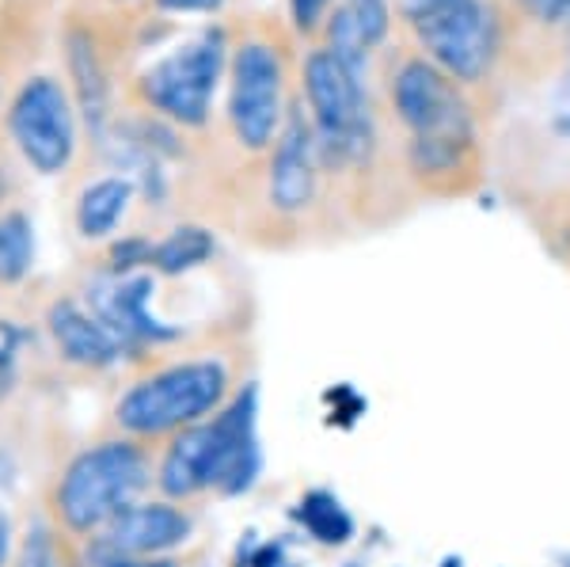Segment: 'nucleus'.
Wrapping results in <instances>:
<instances>
[{"mask_svg":"<svg viewBox=\"0 0 570 567\" xmlns=\"http://www.w3.org/2000/svg\"><path fill=\"white\" fill-rule=\"evenodd\" d=\"M521 27L510 0H438L407 31L422 58L464 88L475 107H491L505 69L518 61Z\"/></svg>","mask_w":570,"mask_h":567,"instance_id":"1","label":"nucleus"},{"mask_svg":"<svg viewBox=\"0 0 570 567\" xmlns=\"http://www.w3.org/2000/svg\"><path fill=\"white\" fill-rule=\"evenodd\" d=\"M153 483V461L137 438H104L85 446L61 469L50 491V515L69 537H96Z\"/></svg>","mask_w":570,"mask_h":567,"instance_id":"2","label":"nucleus"},{"mask_svg":"<svg viewBox=\"0 0 570 567\" xmlns=\"http://www.w3.org/2000/svg\"><path fill=\"white\" fill-rule=\"evenodd\" d=\"M233 373L220 359L168 362L160 370L137 378L115 404V427L137 442L171 438L225 404Z\"/></svg>","mask_w":570,"mask_h":567,"instance_id":"3","label":"nucleus"},{"mask_svg":"<svg viewBox=\"0 0 570 567\" xmlns=\"http://www.w3.org/2000/svg\"><path fill=\"white\" fill-rule=\"evenodd\" d=\"M289 66L271 35H244L228 50V130L244 153H271L289 111Z\"/></svg>","mask_w":570,"mask_h":567,"instance_id":"4","label":"nucleus"},{"mask_svg":"<svg viewBox=\"0 0 570 567\" xmlns=\"http://www.w3.org/2000/svg\"><path fill=\"white\" fill-rule=\"evenodd\" d=\"M228 50H233L228 35L220 27H206L198 39L164 53L137 80L145 107L176 130H202L214 115V96L228 69Z\"/></svg>","mask_w":570,"mask_h":567,"instance_id":"5","label":"nucleus"},{"mask_svg":"<svg viewBox=\"0 0 570 567\" xmlns=\"http://www.w3.org/2000/svg\"><path fill=\"white\" fill-rule=\"evenodd\" d=\"M389 111L407 137L430 134H472L480 130V107L468 99L464 88L441 72L434 61L411 50H400L384 72Z\"/></svg>","mask_w":570,"mask_h":567,"instance_id":"6","label":"nucleus"},{"mask_svg":"<svg viewBox=\"0 0 570 567\" xmlns=\"http://www.w3.org/2000/svg\"><path fill=\"white\" fill-rule=\"evenodd\" d=\"M8 137L35 176H61L77 157V107L58 77L23 80L8 104Z\"/></svg>","mask_w":570,"mask_h":567,"instance_id":"7","label":"nucleus"},{"mask_svg":"<svg viewBox=\"0 0 570 567\" xmlns=\"http://www.w3.org/2000/svg\"><path fill=\"white\" fill-rule=\"evenodd\" d=\"M320 157H316V134L301 104H289L282 123V134L271 149L266 164V203L278 217H301L316 206L320 195Z\"/></svg>","mask_w":570,"mask_h":567,"instance_id":"8","label":"nucleus"},{"mask_svg":"<svg viewBox=\"0 0 570 567\" xmlns=\"http://www.w3.org/2000/svg\"><path fill=\"white\" fill-rule=\"evenodd\" d=\"M153 274H104V278H91L85 290V305L91 309V316L122 343V351L141 343H168L179 335V328L164 324L149 313L153 301Z\"/></svg>","mask_w":570,"mask_h":567,"instance_id":"9","label":"nucleus"},{"mask_svg":"<svg viewBox=\"0 0 570 567\" xmlns=\"http://www.w3.org/2000/svg\"><path fill=\"white\" fill-rule=\"evenodd\" d=\"M403 164H407V176L419 183L422 195H434V198L472 195L483 183L480 130L407 137V145H403Z\"/></svg>","mask_w":570,"mask_h":567,"instance_id":"10","label":"nucleus"},{"mask_svg":"<svg viewBox=\"0 0 570 567\" xmlns=\"http://www.w3.org/2000/svg\"><path fill=\"white\" fill-rule=\"evenodd\" d=\"M190 529H195V522H190L187 510L176 507L171 499H156V502H130L96 537H104L110 548H118L126 556H160L187 545Z\"/></svg>","mask_w":570,"mask_h":567,"instance_id":"11","label":"nucleus"},{"mask_svg":"<svg viewBox=\"0 0 570 567\" xmlns=\"http://www.w3.org/2000/svg\"><path fill=\"white\" fill-rule=\"evenodd\" d=\"M46 332H50L58 359L77 370H110L122 362V343L91 316V309L77 297H58L46 309Z\"/></svg>","mask_w":570,"mask_h":567,"instance_id":"12","label":"nucleus"},{"mask_svg":"<svg viewBox=\"0 0 570 567\" xmlns=\"http://www.w3.org/2000/svg\"><path fill=\"white\" fill-rule=\"evenodd\" d=\"M209 461H214V427L202 419L187 431L171 434L168 450L156 465V488L171 502L195 499L198 491H209Z\"/></svg>","mask_w":570,"mask_h":567,"instance_id":"13","label":"nucleus"},{"mask_svg":"<svg viewBox=\"0 0 570 567\" xmlns=\"http://www.w3.org/2000/svg\"><path fill=\"white\" fill-rule=\"evenodd\" d=\"M66 58H69V77H72V96H77V111L85 115L88 130L107 141L110 130V80L104 53H99L96 39L80 27H72L66 39Z\"/></svg>","mask_w":570,"mask_h":567,"instance_id":"14","label":"nucleus"},{"mask_svg":"<svg viewBox=\"0 0 570 567\" xmlns=\"http://www.w3.org/2000/svg\"><path fill=\"white\" fill-rule=\"evenodd\" d=\"M134 179L130 176H104L96 183H88L77 198V209H72V222H77V233L85 241H107L118 228V222L126 217V209L134 203Z\"/></svg>","mask_w":570,"mask_h":567,"instance_id":"15","label":"nucleus"},{"mask_svg":"<svg viewBox=\"0 0 570 567\" xmlns=\"http://www.w3.org/2000/svg\"><path fill=\"white\" fill-rule=\"evenodd\" d=\"M214 252H217V241H214V233H209V228L179 225V228H171L160 244H153V263H149V267L156 274H164V278H176V274H187V271L202 267V263H206Z\"/></svg>","mask_w":570,"mask_h":567,"instance_id":"16","label":"nucleus"},{"mask_svg":"<svg viewBox=\"0 0 570 567\" xmlns=\"http://www.w3.org/2000/svg\"><path fill=\"white\" fill-rule=\"evenodd\" d=\"M35 267V225L23 209L0 214V286H20Z\"/></svg>","mask_w":570,"mask_h":567,"instance_id":"17","label":"nucleus"},{"mask_svg":"<svg viewBox=\"0 0 570 567\" xmlns=\"http://www.w3.org/2000/svg\"><path fill=\"white\" fill-rule=\"evenodd\" d=\"M301 507H305L301 518H305V526L312 529V537H320L324 545H343L346 537L354 534L351 515H346V510L338 507V499L327 496V491H312Z\"/></svg>","mask_w":570,"mask_h":567,"instance_id":"18","label":"nucleus"},{"mask_svg":"<svg viewBox=\"0 0 570 567\" xmlns=\"http://www.w3.org/2000/svg\"><path fill=\"white\" fill-rule=\"evenodd\" d=\"M343 4L351 8V16L357 20V27H362L370 50H381L392 35V4L389 0H343Z\"/></svg>","mask_w":570,"mask_h":567,"instance_id":"19","label":"nucleus"},{"mask_svg":"<svg viewBox=\"0 0 570 567\" xmlns=\"http://www.w3.org/2000/svg\"><path fill=\"white\" fill-rule=\"evenodd\" d=\"M20 351H23V328L16 320L0 316V404L12 397L20 381Z\"/></svg>","mask_w":570,"mask_h":567,"instance_id":"20","label":"nucleus"},{"mask_svg":"<svg viewBox=\"0 0 570 567\" xmlns=\"http://www.w3.org/2000/svg\"><path fill=\"white\" fill-rule=\"evenodd\" d=\"M510 8L532 27V31L559 35V27L567 20L570 0H510Z\"/></svg>","mask_w":570,"mask_h":567,"instance_id":"21","label":"nucleus"},{"mask_svg":"<svg viewBox=\"0 0 570 567\" xmlns=\"http://www.w3.org/2000/svg\"><path fill=\"white\" fill-rule=\"evenodd\" d=\"M145 263H153V241H145V236H122L107 248V274H118V278L137 274Z\"/></svg>","mask_w":570,"mask_h":567,"instance_id":"22","label":"nucleus"},{"mask_svg":"<svg viewBox=\"0 0 570 567\" xmlns=\"http://www.w3.org/2000/svg\"><path fill=\"white\" fill-rule=\"evenodd\" d=\"M338 0H289V20L297 35H320Z\"/></svg>","mask_w":570,"mask_h":567,"instance_id":"23","label":"nucleus"},{"mask_svg":"<svg viewBox=\"0 0 570 567\" xmlns=\"http://www.w3.org/2000/svg\"><path fill=\"white\" fill-rule=\"evenodd\" d=\"M551 126H556V134L563 141H570V61L559 72L556 96H551Z\"/></svg>","mask_w":570,"mask_h":567,"instance_id":"24","label":"nucleus"},{"mask_svg":"<svg viewBox=\"0 0 570 567\" xmlns=\"http://www.w3.org/2000/svg\"><path fill=\"white\" fill-rule=\"evenodd\" d=\"M160 12H206V16H214L225 8V0H153Z\"/></svg>","mask_w":570,"mask_h":567,"instance_id":"25","label":"nucleus"},{"mask_svg":"<svg viewBox=\"0 0 570 567\" xmlns=\"http://www.w3.org/2000/svg\"><path fill=\"white\" fill-rule=\"evenodd\" d=\"M438 0H395V16H400V23L407 27V23H415L422 12H430Z\"/></svg>","mask_w":570,"mask_h":567,"instance_id":"26","label":"nucleus"},{"mask_svg":"<svg viewBox=\"0 0 570 567\" xmlns=\"http://www.w3.org/2000/svg\"><path fill=\"white\" fill-rule=\"evenodd\" d=\"M8 556H12V522H8V515L0 510V567L8 564Z\"/></svg>","mask_w":570,"mask_h":567,"instance_id":"27","label":"nucleus"},{"mask_svg":"<svg viewBox=\"0 0 570 567\" xmlns=\"http://www.w3.org/2000/svg\"><path fill=\"white\" fill-rule=\"evenodd\" d=\"M126 567H176V564L164 560V556H130V564Z\"/></svg>","mask_w":570,"mask_h":567,"instance_id":"28","label":"nucleus"},{"mask_svg":"<svg viewBox=\"0 0 570 567\" xmlns=\"http://www.w3.org/2000/svg\"><path fill=\"white\" fill-rule=\"evenodd\" d=\"M559 39H563V50H567V61H570V8H567L563 27H559Z\"/></svg>","mask_w":570,"mask_h":567,"instance_id":"29","label":"nucleus"}]
</instances>
